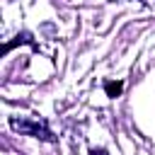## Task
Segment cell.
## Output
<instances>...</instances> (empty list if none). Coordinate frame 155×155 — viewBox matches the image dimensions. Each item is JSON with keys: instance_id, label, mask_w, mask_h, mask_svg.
<instances>
[{"instance_id": "obj_2", "label": "cell", "mask_w": 155, "mask_h": 155, "mask_svg": "<svg viewBox=\"0 0 155 155\" xmlns=\"http://www.w3.org/2000/svg\"><path fill=\"white\" fill-rule=\"evenodd\" d=\"M104 90H107V97H116L121 90H124V82L116 80V82H104Z\"/></svg>"}, {"instance_id": "obj_4", "label": "cell", "mask_w": 155, "mask_h": 155, "mask_svg": "<svg viewBox=\"0 0 155 155\" xmlns=\"http://www.w3.org/2000/svg\"><path fill=\"white\" fill-rule=\"evenodd\" d=\"M114 2H116V0H114Z\"/></svg>"}, {"instance_id": "obj_1", "label": "cell", "mask_w": 155, "mask_h": 155, "mask_svg": "<svg viewBox=\"0 0 155 155\" xmlns=\"http://www.w3.org/2000/svg\"><path fill=\"white\" fill-rule=\"evenodd\" d=\"M10 126L19 133L41 138V140H53V133L48 131V126L44 121H34V119H10Z\"/></svg>"}, {"instance_id": "obj_3", "label": "cell", "mask_w": 155, "mask_h": 155, "mask_svg": "<svg viewBox=\"0 0 155 155\" xmlns=\"http://www.w3.org/2000/svg\"><path fill=\"white\" fill-rule=\"evenodd\" d=\"M90 155H109V153H104V150H97V148H94V150H92Z\"/></svg>"}]
</instances>
